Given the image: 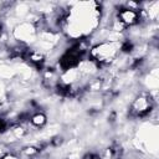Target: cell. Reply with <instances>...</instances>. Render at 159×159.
Segmentation results:
<instances>
[{
  "mask_svg": "<svg viewBox=\"0 0 159 159\" xmlns=\"http://www.w3.org/2000/svg\"><path fill=\"white\" fill-rule=\"evenodd\" d=\"M46 123H47V117H46V114L43 112H40V111L34 112L31 114V117H30V124L34 128H37V129L42 128Z\"/></svg>",
  "mask_w": 159,
  "mask_h": 159,
  "instance_id": "1",
  "label": "cell"
},
{
  "mask_svg": "<svg viewBox=\"0 0 159 159\" xmlns=\"http://www.w3.org/2000/svg\"><path fill=\"white\" fill-rule=\"evenodd\" d=\"M9 152H11V150H10V147H9L7 144H5V143L0 142V159H1L5 154H7Z\"/></svg>",
  "mask_w": 159,
  "mask_h": 159,
  "instance_id": "2",
  "label": "cell"
},
{
  "mask_svg": "<svg viewBox=\"0 0 159 159\" xmlns=\"http://www.w3.org/2000/svg\"><path fill=\"white\" fill-rule=\"evenodd\" d=\"M1 159H19V157H17V154H16L15 152H9V153L5 154Z\"/></svg>",
  "mask_w": 159,
  "mask_h": 159,
  "instance_id": "3",
  "label": "cell"
}]
</instances>
